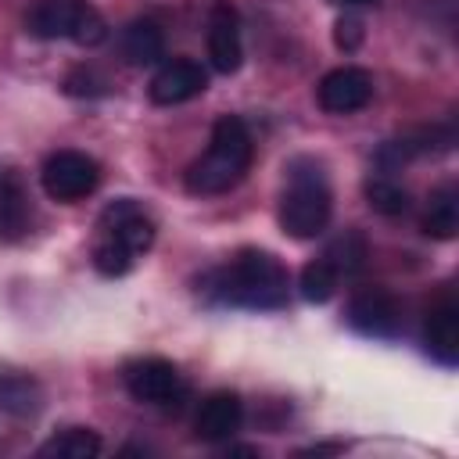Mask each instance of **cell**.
Returning a JSON list of instances; mask_svg holds the SVG:
<instances>
[{"label": "cell", "instance_id": "obj_12", "mask_svg": "<svg viewBox=\"0 0 459 459\" xmlns=\"http://www.w3.org/2000/svg\"><path fill=\"white\" fill-rule=\"evenodd\" d=\"M240 423H244V402H240V394L215 391V394H208L201 402V409L194 416V434L201 441H226V437H233L240 430Z\"/></svg>", "mask_w": 459, "mask_h": 459}, {"label": "cell", "instance_id": "obj_6", "mask_svg": "<svg viewBox=\"0 0 459 459\" xmlns=\"http://www.w3.org/2000/svg\"><path fill=\"white\" fill-rule=\"evenodd\" d=\"M122 380H126V391L136 398V402H147V405H169L176 398H183V380H179V369L169 362V359H136L122 369Z\"/></svg>", "mask_w": 459, "mask_h": 459}, {"label": "cell", "instance_id": "obj_9", "mask_svg": "<svg viewBox=\"0 0 459 459\" xmlns=\"http://www.w3.org/2000/svg\"><path fill=\"white\" fill-rule=\"evenodd\" d=\"M348 323L366 333V337H380L391 341L402 330V305L391 290L384 287H366L348 301Z\"/></svg>", "mask_w": 459, "mask_h": 459}, {"label": "cell", "instance_id": "obj_15", "mask_svg": "<svg viewBox=\"0 0 459 459\" xmlns=\"http://www.w3.org/2000/svg\"><path fill=\"white\" fill-rule=\"evenodd\" d=\"M165 54V32L154 18H136L122 32V57L129 65H154Z\"/></svg>", "mask_w": 459, "mask_h": 459}, {"label": "cell", "instance_id": "obj_18", "mask_svg": "<svg viewBox=\"0 0 459 459\" xmlns=\"http://www.w3.org/2000/svg\"><path fill=\"white\" fill-rule=\"evenodd\" d=\"M323 258H326L341 276H351V273H359V269L366 265V258H369V244H366V237H362L359 230H344L341 237L330 240V247H326Z\"/></svg>", "mask_w": 459, "mask_h": 459}, {"label": "cell", "instance_id": "obj_26", "mask_svg": "<svg viewBox=\"0 0 459 459\" xmlns=\"http://www.w3.org/2000/svg\"><path fill=\"white\" fill-rule=\"evenodd\" d=\"M341 7H366V4H380V0H333Z\"/></svg>", "mask_w": 459, "mask_h": 459}, {"label": "cell", "instance_id": "obj_20", "mask_svg": "<svg viewBox=\"0 0 459 459\" xmlns=\"http://www.w3.org/2000/svg\"><path fill=\"white\" fill-rule=\"evenodd\" d=\"M366 201L380 215H402L409 208V194L398 183H391L387 176H369L366 179Z\"/></svg>", "mask_w": 459, "mask_h": 459}, {"label": "cell", "instance_id": "obj_23", "mask_svg": "<svg viewBox=\"0 0 459 459\" xmlns=\"http://www.w3.org/2000/svg\"><path fill=\"white\" fill-rule=\"evenodd\" d=\"M362 36H366V29H362L359 18H341V22L333 25V43H337L341 50H359Z\"/></svg>", "mask_w": 459, "mask_h": 459}, {"label": "cell", "instance_id": "obj_10", "mask_svg": "<svg viewBox=\"0 0 459 459\" xmlns=\"http://www.w3.org/2000/svg\"><path fill=\"white\" fill-rule=\"evenodd\" d=\"M208 61L215 72L233 75L244 61V43H240V14L230 0H215L208 7Z\"/></svg>", "mask_w": 459, "mask_h": 459}, {"label": "cell", "instance_id": "obj_21", "mask_svg": "<svg viewBox=\"0 0 459 459\" xmlns=\"http://www.w3.org/2000/svg\"><path fill=\"white\" fill-rule=\"evenodd\" d=\"M133 262H136V255L129 247H122L111 237H97V244H93V265H97L100 276H126L133 269Z\"/></svg>", "mask_w": 459, "mask_h": 459}, {"label": "cell", "instance_id": "obj_24", "mask_svg": "<svg viewBox=\"0 0 459 459\" xmlns=\"http://www.w3.org/2000/svg\"><path fill=\"white\" fill-rule=\"evenodd\" d=\"M333 452H341V445H312L301 455H333Z\"/></svg>", "mask_w": 459, "mask_h": 459}, {"label": "cell", "instance_id": "obj_8", "mask_svg": "<svg viewBox=\"0 0 459 459\" xmlns=\"http://www.w3.org/2000/svg\"><path fill=\"white\" fill-rule=\"evenodd\" d=\"M154 219L133 201V197H122V201H111L100 219H97V237H111L118 240L122 247H129L133 255H143L151 244H154Z\"/></svg>", "mask_w": 459, "mask_h": 459}, {"label": "cell", "instance_id": "obj_11", "mask_svg": "<svg viewBox=\"0 0 459 459\" xmlns=\"http://www.w3.org/2000/svg\"><path fill=\"white\" fill-rule=\"evenodd\" d=\"M204 90H208V72L190 57H172L154 72L147 93L154 104L172 108V104H186V100L201 97Z\"/></svg>", "mask_w": 459, "mask_h": 459}, {"label": "cell", "instance_id": "obj_14", "mask_svg": "<svg viewBox=\"0 0 459 459\" xmlns=\"http://www.w3.org/2000/svg\"><path fill=\"white\" fill-rule=\"evenodd\" d=\"M43 409V387L29 373L0 369V412L4 416H36Z\"/></svg>", "mask_w": 459, "mask_h": 459}, {"label": "cell", "instance_id": "obj_13", "mask_svg": "<svg viewBox=\"0 0 459 459\" xmlns=\"http://www.w3.org/2000/svg\"><path fill=\"white\" fill-rule=\"evenodd\" d=\"M423 348L441 366H455V359H459V308L452 301H441V305H434L427 312Z\"/></svg>", "mask_w": 459, "mask_h": 459}, {"label": "cell", "instance_id": "obj_2", "mask_svg": "<svg viewBox=\"0 0 459 459\" xmlns=\"http://www.w3.org/2000/svg\"><path fill=\"white\" fill-rule=\"evenodd\" d=\"M251 154H255V143H251L244 118L222 115L212 126L208 151L186 169V190L190 194H226L230 186H237L244 179Z\"/></svg>", "mask_w": 459, "mask_h": 459}, {"label": "cell", "instance_id": "obj_16", "mask_svg": "<svg viewBox=\"0 0 459 459\" xmlns=\"http://www.w3.org/2000/svg\"><path fill=\"white\" fill-rule=\"evenodd\" d=\"M423 233L434 240H452L459 233V190L455 183H441L423 212Z\"/></svg>", "mask_w": 459, "mask_h": 459}, {"label": "cell", "instance_id": "obj_3", "mask_svg": "<svg viewBox=\"0 0 459 459\" xmlns=\"http://www.w3.org/2000/svg\"><path fill=\"white\" fill-rule=\"evenodd\" d=\"M287 190L280 197V226L294 240H312L326 230L333 212V194L316 161L298 158L287 165Z\"/></svg>", "mask_w": 459, "mask_h": 459}, {"label": "cell", "instance_id": "obj_22", "mask_svg": "<svg viewBox=\"0 0 459 459\" xmlns=\"http://www.w3.org/2000/svg\"><path fill=\"white\" fill-rule=\"evenodd\" d=\"M65 93H72V97H100V93H108V79L82 65V68H72L65 75Z\"/></svg>", "mask_w": 459, "mask_h": 459}, {"label": "cell", "instance_id": "obj_19", "mask_svg": "<svg viewBox=\"0 0 459 459\" xmlns=\"http://www.w3.org/2000/svg\"><path fill=\"white\" fill-rule=\"evenodd\" d=\"M337 283H341V273H337L326 258H312V262L301 269V276H298L301 298H305V301H316V305L330 301V298L337 294Z\"/></svg>", "mask_w": 459, "mask_h": 459}, {"label": "cell", "instance_id": "obj_25", "mask_svg": "<svg viewBox=\"0 0 459 459\" xmlns=\"http://www.w3.org/2000/svg\"><path fill=\"white\" fill-rule=\"evenodd\" d=\"M226 452H230V455H255V448H251V445H230Z\"/></svg>", "mask_w": 459, "mask_h": 459}, {"label": "cell", "instance_id": "obj_4", "mask_svg": "<svg viewBox=\"0 0 459 459\" xmlns=\"http://www.w3.org/2000/svg\"><path fill=\"white\" fill-rule=\"evenodd\" d=\"M29 32L39 39H72L79 47H97L108 25L86 0H36L29 11Z\"/></svg>", "mask_w": 459, "mask_h": 459}, {"label": "cell", "instance_id": "obj_7", "mask_svg": "<svg viewBox=\"0 0 459 459\" xmlns=\"http://www.w3.org/2000/svg\"><path fill=\"white\" fill-rule=\"evenodd\" d=\"M316 100L326 115H351V111H362L369 100H373V75L366 68H355V65H344V68H333L319 79V90H316Z\"/></svg>", "mask_w": 459, "mask_h": 459}, {"label": "cell", "instance_id": "obj_5", "mask_svg": "<svg viewBox=\"0 0 459 459\" xmlns=\"http://www.w3.org/2000/svg\"><path fill=\"white\" fill-rule=\"evenodd\" d=\"M39 183H43L50 201L72 204V201L93 194V186L100 183V165L90 154H82V151H54L43 161Z\"/></svg>", "mask_w": 459, "mask_h": 459}, {"label": "cell", "instance_id": "obj_1", "mask_svg": "<svg viewBox=\"0 0 459 459\" xmlns=\"http://www.w3.org/2000/svg\"><path fill=\"white\" fill-rule=\"evenodd\" d=\"M201 294L215 305L230 308H283L287 305V269L276 255L244 247L226 265L212 269L201 280Z\"/></svg>", "mask_w": 459, "mask_h": 459}, {"label": "cell", "instance_id": "obj_17", "mask_svg": "<svg viewBox=\"0 0 459 459\" xmlns=\"http://www.w3.org/2000/svg\"><path fill=\"white\" fill-rule=\"evenodd\" d=\"M43 459H93L100 455V434L90 427H68L54 434L47 445H39Z\"/></svg>", "mask_w": 459, "mask_h": 459}]
</instances>
